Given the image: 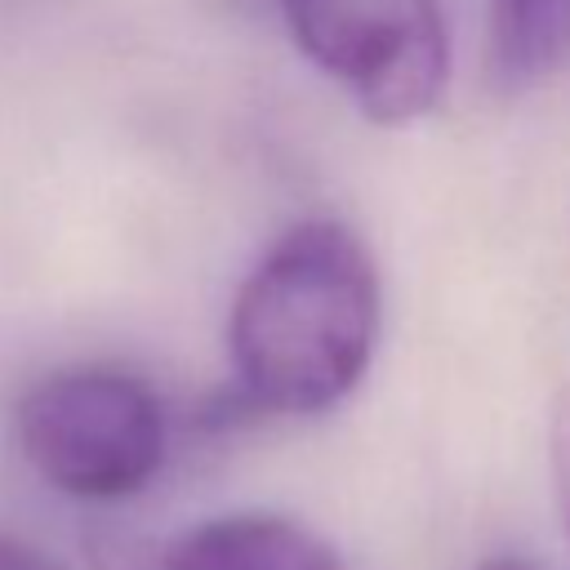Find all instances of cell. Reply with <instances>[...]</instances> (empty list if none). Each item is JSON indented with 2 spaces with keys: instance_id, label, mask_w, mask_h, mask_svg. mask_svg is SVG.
Returning a JSON list of instances; mask_svg holds the SVG:
<instances>
[{
  "instance_id": "obj_1",
  "label": "cell",
  "mask_w": 570,
  "mask_h": 570,
  "mask_svg": "<svg viewBox=\"0 0 570 570\" xmlns=\"http://www.w3.org/2000/svg\"><path fill=\"white\" fill-rule=\"evenodd\" d=\"M383 285L365 240L338 218L294 223L240 281L227 316L236 401L312 419L347 401L379 347Z\"/></svg>"
},
{
  "instance_id": "obj_2",
  "label": "cell",
  "mask_w": 570,
  "mask_h": 570,
  "mask_svg": "<svg viewBox=\"0 0 570 570\" xmlns=\"http://www.w3.org/2000/svg\"><path fill=\"white\" fill-rule=\"evenodd\" d=\"M13 436L49 490L85 503L147 490L169 454L160 396L116 365H76L27 387L13 410Z\"/></svg>"
},
{
  "instance_id": "obj_3",
  "label": "cell",
  "mask_w": 570,
  "mask_h": 570,
  "mask_svg": "<svg viewBox=\"0 0 570 570\" xmlns=\"http://www.w3.org/2000/svg\"><path fill=\"white\" fill-rule=\"evenodd\" d=\"M285 22L365 120L401 129L441 107L450 31L436 0H285Z\"/></svg>"
},
{
  "instance_id": "obj_4",
  "label": "cell",
  "mask_w": 570,
  "mask_h": 570,
  "mask_svg": "<svg viewBox=\"0 0 570 570\" xmlns=\"http://www.w3.org/2000/svg\"><path fill=\"white\" fill-rule=\"evenodd\" d=\"M134 570H347L338 548L281 512H223L156 543Z\"/></svg>"
},
{
  "instance_id": "obj_5",
  "label": "cell",
  "mask_w": 570,
  "mask_h": 570,
  "mask_svg": "<svg viewBox=\"0 0 570 570\" xmlns=\"http://www.w3.org/2000/svg\"><path fill=\"white\" fill-rule=\"evenodd\" d=\"M570 67V0H485V71L525 94Z\"/></svg>"
},
{
  "instance_id": "obj_6",
  "label": "cell",
  "mask_w": 570,
  "mask_h": 570,
  "mask_svg": "<svg viewBox=\"0 0 570 570\" xmlns=\"http://www.w3.org/2000/svg\"><path fill=\"white\" fill-rule=\"evenodd\" d=\"M548 476H552V503L570 543V387H561L548 405Z\"/></svg>"
},
{
  "instance_id": "obj_7",
  "label": "cell",
  "mask_w": 570,
  "mask_h": 570,
  "mask_svg": "<svg viewBox=\"0 0 570 570\" xmlns=\"http://www.w3.org/2000/svg\"><path fill=\"white\" fill-rule=\"evenodd\" d=\"M0 570H62V566L13 534H0Z\"/></svg>"
},
{
  "instance_id": "obj_8",
  "label": "cell",
  "mask_w": 570,
  "mask_h": 570,
  "mask_svg": "<svg viewBox=\"0 0 570 570\" xmlns=\"http://www.w3.org/2000/svg\"><path fill=\"white\" fill-rule=\"evenodd\" d=\"M476 570H539V566H530L525 557H512V552H494V557L476 561Z\"/></svg>"
}]
</instances>
